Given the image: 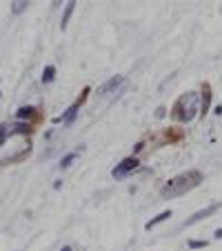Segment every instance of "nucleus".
Listing matches in <instances>:
<instances>
[{
  "instance_id": "nucleus-17",
  "label": "nucleus",
  "mask_w": 222,
  "mask_h": 251,
  "mask_svg": "<svg viewBox=\"0 0 222 251\" xmlns=\"http://www.w3.org/2000/svg\"><path fill=\"white\" fill-rule=\"evenodd\" d=\"M216 238H222V229H218L216 231Z\"/></svg>"
},
{
  "instance_id": "nucleus-2",
  "label": "nucleus",
  "mask_w": 222,
  "mask_h": 251,
  "mask_svg": "<svg viewBox=\"0 0 222 251\" xmlns=\"http://www.w3.org/2000/svg\"><path fill=\"white\" fill-rule=\"evenodd\" d=\"M198 104H200V98L198 94H187L182 100L178 102V120H182V123H191V120L196 118V111L198 109Z\"/></svg>"
},
{
  "instance_id": "nucleus-15",
  "label": "nucleus",
  "mask_w": 222,
  "mask_h": 251,
  "mask_svg": "<svg viewBox=\"0 0 222 251\" xmlns=\"http://www.w3.org/2000/svg\"><path fill=\"white\" fill-rule=\"evenodd\" d=\"M7 136H9V127H7V125H0V145H5Z\"/></svg>"
},
{
  "instance_id": "nucleus-11",
  "label": "nucleus",
  "mask_w": 222,
  "mask_h": 251,
  "mask_svg": "<svg viewBox=\"0 0 222 251\" xmlns=\"http://www.w3.org/2000/svg\"><path fill=\"white\" fill-rule=\"evenodd\" d=\"M27 131H29V125H23V123L11 125V127H9V136H11V133H27Z\"/></svg>"
},
{
  "instance_id": "nucleus-6",
  "label": "nucleus",
  "mask_w": 222,
  "mask_h": 251,
  "mask_svg": "<svg viewBox=\"0 0 222 251\" xmlns=\"http://www.w3.org/2000/svg\"><path fill=\"white\" fill-rule=\"evenodd\" d=\"M74 9H76V2H74V0H71V2H67V9H65V14H62V23H60L62 31H65L67 25H69V18H71V14H74Z\"/></svg>"
},
{
  "instance_id": "nucleus-13",
  "label": "nucleus",
  "mask_w": 222,
  "mask_h": 251,
  "mask_svg": "<svg viewBox=\"0 0 222 251\" xmlns=\"http://www.w3.org/2000/svg\"><path fill=\"white\" fill-rule=\"evenodd\" d=\"M27 5L29 2H25V0H16V2H11V11H14V14H20V11L27 9Z\"/></svg>"
},
{
  "instance_id": "nucleus-14",
  "label": "nucleus",
  "mask_w": 222,
  "mask_h": 251,
  "mask_svg": "<svg viewBox=\"0 0 222 251\" xmlns=\"http://www.w3.org/2000/svg\"><path fill=\"white\" fill-rule=\"evenodd\" d=\"M76 156H78V153H67V156L62 158V162H60V167H62V169H67V167H69L71 162L76 160Z\"/></svg>"
},
{
  "instance_id": "nucleus-12",
  "label": "nucleus",
  "mask_w": 222,
  "mask_h": 251,
  "mask_svg": "<svg viewBox=\"0 0 222 251\" xmlns=\"http://www.w3.org/2000/svg\"><path fill=\"white\" fill-rule=\"evenodd\" d=\"M33 111H36V109H33V107H20V109H18V114H16V116H18L20 120H23V118H31V116H33Z\"/></svg>"
},
{
  "instance_id": "nucleus-9",
  "label": "nucleus",
  "mask_w": 222,
  "mask_h": 251,
  "mask_svg": "<svg viewBox=\"0 0 222 251\" xmlns=\"http://www.w3.org/2000/svg\"><path fill=\"white\" fill-rule=\"evenodd\" d=\"M209 102H211V94H209V89H204V96H202V100H200V114H207L209 111Z\"/></svg>"
},
{
  "instance_id": "nucleus-18",
  "label": "nucleus",
  "mask_w": 222,
  "mask_h": 251,
  "mask_svg": "<svg viewBox=\"0 0 222 251\" xmlns=\"http://www.w3.org/2000/svg\"><path fill=\"white\" fill-rule=\"evenodd\" d=\"M60 251H71V247H62V249Z\"/></svg>"
},
{
  "instance_id": "nucleus-16",
  "label": "nucleus",
  "mask_w": 222,
  "mask_h": 251,
  "mask_svg": "<svg viewBox=\"0 0 222 251\" xmlns=\"http://www.w3.org/2000/svg\"><path fill=\"white\" fill-rule=\"evenodd\" d=\"M189 247H207V242H189Z\"/></svg>"
},
{
  "instance_id": "nucleus-3",
  "label": "nucleus",
  "mask_w": 222,
  "mask_h": 251,
  "mask_svg": "<svg viewBox=\"0 0 222 251\" xmlns=\"http://www.w3.org/2000/svg\"><path fill=\"white\" fill-rule=\"evenodd\" d=\"M138 169V160L136 158H124L123 162H120L118 167H116L111 174H114V178H124L127 174H131V171Z\"/></svg>"
},
{
  "instance_id": "nucleus-10",
  "label": "nucleus",
  "mask_w": 222,
  "mask_h": 251,
  "mask_svg": "<svg viewBox=\"0 0 222 251\" xmlns=\"http://www.w3.org/2000/svg\"><path fill=\"white\" fill-rule=\"evenodd\" d=\"M53 76H56V67H45V71H43V82H51L53 80Z\"/></svg>"
},
{
  "instance_id": "nucleus-8",
  "label": "nucleus",
  "mask_w": 222,
  "mask_h": 251,
  "mask_svg": "<svg viewBox=\"0 0 222 251\" xmlns=\"http://www.w3.org/2000/svg\"><path fill=\"white\" fill-rule=\"evenodd\" d=\"M78 107H80V104H71V107H69V109H67V114L65 116H62V123H65V125H69V123H74V118H76V114H78Z\"/></svg>"
},
{
  "instance_id": "nucleus-5",
  "label": "nucleus",
  "mask_w": 222,
  "mask_h": 251,
  "mask_svg": "<svg viewBox=\"0 0 222 251\" xmlns=\"http://www.w3.org/2000/svg\"><path fill=\"white\" fill-rule=\"evenodd\" d=\"M123 82H124V78H123V76H116V78H111V80H109V82H104V85L100 87V94H102V96L111 94V91H116L120 85H123Z\"/></svg>"
},
{
  "instance_id": "nucleus-1",
  "label": "nucleus",
  "mask_w": 222,
  "mask_h": 251,
  "mask_svg": "<svg viewBox=\"0 0 222 251\" xmlns=\"http://www.w3.org/2000/svg\"><path fill=\"white\" fill-rule=\"evenodd\" d=\"M202 182V174L200 171H184V174L175 176L162 187V198H178V196H184L187 191L196 189V187Z\"/></svg>"
},
{
  "instance_id": "nucleus-7",
  "label": "nucleus",
  "mask_w": 222,
  "mask_h": 251,
  "mask_svg": "<svg viewBox=\"0 0 222 251\" xmlns=\"http://www.w3.org/2000/svg\"><path fill=\"white\" fill-rule=\"evenodd\" d=\"M167 218H171V211H162L160 216H156L153 220H149V223L145 225V229H151V227H156V225H160V223H165Z\"/></svg>"
},
{
  "instance_id": "nucleus-4",
  "label": "nucleus",
  "mask_w": 222,
  "mask_h": 251,
  "mask_svg": "<svg viewBox=\"0 0 222 251\" xmlns=\"http://www.w3.org/2000/svg\"><path fill=\"white\" fill-rule=\"evenodd\" d=\"M222 207V202H213V204H209L207 209H202V211H198V213H194V216H191L189 220H187V223L182 225V227H191V225H196V223H200V220L202 218H207V216H211V213H216L218 209Z\"/></svg>"
}]
</instances>
